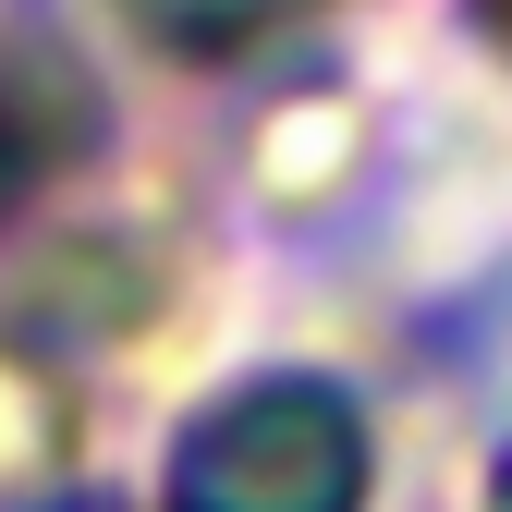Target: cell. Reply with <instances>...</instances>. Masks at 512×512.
<instances>
[{
    "mask_svg": "<svg viewBox=\"0 0 512 512\" xmlns=\"http://www.w3.org/2000/svg\"><path fill=\"white\" fill-rule=\"evenodd\" d=\"M366 500H378V427L317 366L208 391L159 464V512H366Z\"/></svg>",
    "mask_w": 512,
    "mask_h": 512,
    "instance_id": "6da1fadb",
    "label": "cell"
},
{
    "mask_svg": "<svg viewBox=\"0 0 512 512\" xmlns=\"http://www.w3.org/2000/svg\"><path fill=\"white\" fill-rule=\"evenodd\" d=\"M305 0H122V25H135L147 49H183V61H232L244 37L293 25Z\"/></svg>",
    "mask_w": 512,
    "mask_h": 512,
    "instance_id": "7a4b0ae2",
    "label": "cell"
}]
</instances>
